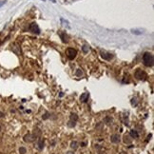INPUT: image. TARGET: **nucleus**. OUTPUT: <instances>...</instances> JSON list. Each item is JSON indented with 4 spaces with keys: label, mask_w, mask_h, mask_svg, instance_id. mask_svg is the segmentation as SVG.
<instances>
[{
    "label": "nucleus",
    "mask_w": 154,
    "mask_h": 154,
    "mask_svg": "<svg viewBox=\"0 0 154 154\" xmlns=\"http://www.w3.org/2000/svg\"><path fill=\"white\" fill-rule=\"evenodd\" d=\"M51 1H52V2H55V0H51Z\"/></svg>",
    "instance_id": "obj_11"
},
{
    "label": "nucleus",
    "mask_w": 154,
    "mask_h": 154,
    "mask_svg": "<svg viewBox=\"0 0 154 154\" xmlns=\"http://www.w3.org/2000/svg\"><path fill=\"white\" fill-rule=\"evenodd\" d=\"M67 54H68V56H69V58H70V59H73V58L75 57V55H76V51L73 50V49H68Z\"/></svg>",
    "instance_id": "obj_2"
},
{
    "label": "nucleus",
    "mask_w": 154,
    "mask_h": 154,
    "mask_svg": "<svg viewBox=\"0 0 154 154\" xmlns=\"http://www.w3.org/2000/svg\"><path fill=\"white\" fill-rule=\"evenodd\" d=\"M0 130H1V127H0Z\"/></svg>",
    "instance_id": "obj_12"
},
{
    "label": "nucleus",
    "mask_w": 154,
    "mask_h": 154,
    "mask_svg": "<svg viewBox=\"0 0 154 154\" xmlns=\"http://www.w3.org/2000/svg\"><path fill=\"white\" fill-rule=\"evenodd\" d=\"M87 98H89V93H87V92H85V93H83V94L80 96V100H81L82 102H87Z\"/></svg>",
    "instance_id": "obj_5"
},
{
    "label": "nucleus",
    "mask_w": 154,
    "mask_h": 154,
    "mask_svg": "<svg viewBox=\"0 0 154 154\" xmlns=\"http://www.w3.org/2000/svg\"><path fill=\"white\" fill-rule=\"evenodd\" d=\"M111 141L112 143H118L120 141V138H119V135L118 134H114L112 135L111 137Z\"/></svg>",
    "instance_id": "obj_4"
},
{
    "label": "nucleus",
    "mask_w": 154,
    "mask_h": 154,
    "mask_svg": "<svg viewBox=\"0 0 154 154\" xmlns=\"http://www.w3.org/2000/svg\"><path fill=\"white\" fill-rule=\"evenodd\" d=\"M129 134H130V136L132 137V138H138V132L136 130H134V129H132V130H130V132H129Z\"/></svg>",
    "instance_id": "obj_6"
},
{
    "label": "nucleus",
    "mask_w": 154,
    "mask_h": 154,
    "mask_svg": "<svg viewBox=\"0 0 154 154\" xmlns=\"http://www.w3.org/2000/svg\"><path fill=\"white\" fill-rule=\"evenodd\" d=\"M43 1H44V0H43Z\"/></svg>",
    "instance_id": "obj_13"
},
{
    "label": "nucleus",
    "mask_w": 154,
    "mask_h": 154,
    "mask_svg": "<svg viewBox=\"0 0 154 154\" xmlns=\"http://www.w3.org/2000/svg\"><path fill=\"white\" fill-rule=\"evenodd\" d=\"M38 145H39L40 149H42V148L44 147V142H43V140H42V139H40L39 140V144H38Z\"/></svg>",
    "instance_id": "obj_8"
},
{
    "label": "nucleus",
    "mask_w": 154,
    "mask_h": 154,
    "mask_svg": "<svg viewBox=\"0 0 154 154\" xmlns=\"http://www.w3.org/2000/svg\"><path fill=\"white\" fill-rule=\"evenodd\" d=\"M67 154H74L73 152H71V151H69V152H67Z\"/></svg>",
    "instance_id": "obj_10"
},
{
    "label": "nucleus",
    "mask_w": 154,
    "mask_h": 154,
    "mask_svg": "<svg viewBox=\"0 0 154 154\" xmlns=\"http://www.w3.org/2000/svg\"><path fill=\"white\" fill-rule=\"evenodd\" d=\"M143 60H144V64L146 66H147V67L153 65V55L151 53H149V52H146V53L144 54Z\"/></svg>",
    "instance_id": "obj_1"
},
{
    "label": "nucleus",
    "mask_w": 154,
    "mask_h": 154,
    "mask_svg": "<svg viewBox=\"0 0 154 154\" xmlns=\"http://www.w3.org/2000/svg\"><path fill=\"white\" fill-rule=\"evenodd\" d=\"M32 137H34V136H33V135H26V136H25V137H24V141H25V142H32V141H33V140H34V138H32Z\"/></svg>",
    "instance_id": "obj_3"
},
{
    "label": "nucleus",
    "mask_w": 154,
    "mask_h": 154,
    "mask_svg": "<svg viewBox=\"0 0 154 154\" xmlns=\"http://www.w3.org/2000/svg\"><path fill=\"white\" fill-rule=\"evenodd\" d=\"M19 152H20V154H25L26 153V148H25V147H20Z\"/></svg>",
    "instance_id": "obj_9"
},
{
    "label": "nucleus",
    "mask_w": 154,
    "mask_h": 154,
    "mask_svg": "<svg viewBox=\"0 0 154 154\" xmlns=\"http://www.w3.org/2000/svg\"><path fill=\"white\" fill-rule=\"evenodd\" d=\"M71 148H73V149H76L77 148V142H71Z\"/></svg>",
    "instance_id": "obj_7"
}]
</instances>
